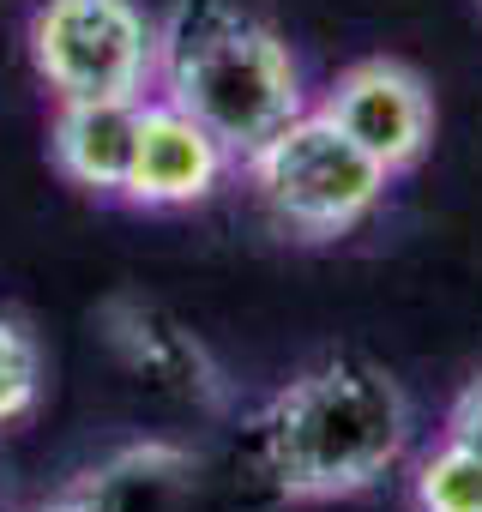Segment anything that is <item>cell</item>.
I'll use <instances>...</instances> for the list:
<instances>
[{
  "instance_id": "6da1fadb",
  "label": "cell",
  "mask_w": 482,
  "mask_h": 512,
  "mask_svg": "<svg viewBox=\"0 0 482 512\" xmlns=\"http://www.w3.org/2000/svg\"><path fill=\"white\" fill-rule=\"evenodd\" d=\"M410 446V398L368 356H326L254 416L260 470L284 500H350Z\"/></svg>"
},
{
  "instance_id": "7a4b0ae2",
  "label": "cell",
  "mask_w": 482,
  "mask_h": 512,
  "mask_svg": "<svg viewBox=\"0 0 482 512\" xmlns=\"http://www.w3.org/2000/svg\"><path fill=\"white\" fill-rule=\"evenodd\" d=\"M157 85L163 103L187 109L229 157L260 151L308 109L290 43L235 0H181L157 25Z\"/></svg>"
},
{
  "instance_id": "3957f363",
  "label": "cell",
  "mask_w": 482,
  "mask_h": 512,
  "mask_svg": "<svg viewBox=\"0 0 482 512\" xmlns=\"http://www.w3.org/2000/svg\"><path fill=\"white\" fill-rule=\"evenodd\" d=\"M241 163H248L260 205L308 241H332L356 229L386 199V181H392V169L374 163L326 109H302Z\"/></svg>"
},
{
  "instance_id": "277c9868",
  "label": "cell",
  "mask_w": 482,
  "mask_h": 512,
  "mask_svg": "<svg viewBox=\"0 0 482 512\" xmlns=\"http://www.w3.org/2000/svg\"><path fill=\"white\" fill-rule=\"evenodd\" d=\"M31 67L55 97H145L157 25L139 0H43L31 13Z\"/></svg>"
},
{
  "instance_id": "5b68a950",
  "label": "cell",
  "mask_w": 482,
  "mask_h": 512,
  "mask_svg": "<svg viewBox=\"0 0 482 512\" xmlns=\"http://www.w3.org/2000/svg\"><path fill=\"white\" fill-rule=\"evenodd\" d=\"M320 109L374 163H386L392 175L422 163V151L434 139V97L404 61H356V67H344Z\"/></svg>"
},
{
  "instance_id": "8992f818",
  "label": "cell",
  "mask_w": 482,
  "mask_h": 512,
  "mask_svg": "<svg viewBox=\"0 0 482 512\" xmlns=\"http://www.w3.org/2000/svg\"><path fill=\"white\" fill-rule=\"evenodd\" d=\"M229 175V145L211 139L187 109L175 103H145L139 109V145H133V169L121 199L139 211H181L217 193V181Z\"/></svg>"
},
{
  "instance_id": "52a82bcc",
  "label": "cell",
  "mask_w": 482,
  "mask_h": 512,
  "mask_svg": "<svg viewBox=\"0 0 482 512\" xmlns=\"http://www.w3.org/2000/svg\"><path fill=\"white\" fill-rule=\"evenodd\" d=\"M139 109L145 97H55V121H49L55 169L85 193L121 199L139 145Z\"/></svg>"
},
{
  "instance_id": "ba28073f",
  "label": "cell",
  "mask_w": 482,
  "mask_h": 512,
  "mask_svg": "<svg viewBox=\"0 0 482 512\" xmlns=\"http://www.w3.org/2000/svg\"><path fill=\"white\" fill-rule=\"evenodd\" d=\"M139 326L133 332H121V344H133V356H139V368H151V374H163V380H175L187 398L199 392L205 404H217V374L205 368V356H199V344L187 338V332H175L169 320H157L151 308H139L133 314Z\"/></svg>"
},
{
  "instance_id": "9c48e42d",
  "label": "cell",
  "mask_w": 482,
  "mask_h": 512,
  "mask_svg": "<svg viewBox=\"0 0 482 512\" xmlns=\"http://www.w3.org/2000/svg\"><path fill=\"white\" fill-rule=\"evenodd\" d=\"M416 506L422 512H482V452L446 440L416 464Z\"/></svg>"
},
{
  "instance_id": "30bf717a",
  "label": "cell",
  "mask_w": 482,
  "mask_h": 512,
  "mask_svg": "<svg viewBox=\"0 0 482 512\" xmlns=\"http://www.w3.org/2000/svg\"><path fill=\"white\" fill-rule=\"evenodd\" d=\"M37 398H43V350H37L31 326L0 314V428L25 422L37 410Z\"/></svg>"
},
{
  "instance_id": "8fae6325",
  "label": "cell",
  "mask_w": 482,
  "mask_h": 512,
  "mask_svg": "<svg viewBox=\"0 0 482 512\" xmlns=\"http://www.w3.org/2000/svg\"><path fill=\"white\" fill-rule=\"evenodd\" d=\"M446 440H464V446L482 452V374L452 398V410H446Z\"/></svg>"
},
{
  "instance_id": "7c38bea8",
  "label": "cell",
  "mask_w": 482,
  "mask_h": 512,
  "mask_svg": "<svg viewBox=\"0 0 482 512\" xmlns=\"http://www.w3.org/2000/svg\"><path fill=\"white\" fill-rule=\"evenodd\" d=\"M43 512H109V506H97V500H85V494H67V500H55V506H43Z\"/></svg>"
}]
</instances>
